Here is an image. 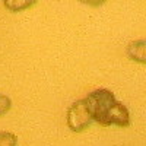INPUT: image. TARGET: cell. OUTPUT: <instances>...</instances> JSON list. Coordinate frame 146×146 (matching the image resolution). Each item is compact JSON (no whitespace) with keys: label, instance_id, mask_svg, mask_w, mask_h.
Returning <instances> with one entry per match:
<instances>
[{"label":"cell","instance_id":"obj_6","mask_svg":"<svg viewBox=\"0 0 146 146\" xmlns=\"http://www.w3.org/2000/svg\"><path fill=\"white\" fill-rule=\"evenodd\" d=\"M18 137L10 131H0V146H16Z\"/></svg>","mask_w":146,"mask_h":146},{"label":"cell","instance_id":"obj_5","mask_svg":"<svg viewBox=\"0 0 146 146\" xmlns=\"http://www.w3.org/2000/svg\"><path fill=\"white\" fill-rule=\"evenodd\" d=\"M38 0H3L5 7L10 12H22L32 7Z\"/></svg>","mask_w":146,"mask_h":146},{"label":"cell","instance_id":"obj_3","mask_svg":"<svg viewBox=\"0 0 146 146\" xmlns=\"http://www.w3.org/2000/svg\"><path fill=\"white\" fill-rule=\"evenodd\" d=\"M111 124L118 127H127L130 124V114L127 107L118 102L117 100L107 108L101 121V126H111Z\"/></svg>","mask_w":146,"mask_h":146},{"label":"cell","instance_id":"obj_8","mask_svg":"<svg viewBox=\"0 0 146 146\" xmlns=\"http://www.w3.org/2000/svg\"><path fill=\"white\" fill-rule=\"evenodd\" d=\"M80 3L83 5H88V6H92V7H98V6H102L107 0H79Z\"/></svg>","mask_w":146,"mask_h":146},{"label":"cell","instance_id":"obj_1","mask_svg":"<svg viewBox=\"0 0 146 146\" xmlns=\"http://www.w3.org/2000/svg\"><path fill=\"white\" fill-rule=\"evenodd\" d=\"M66 121H67L69 129L72 131H75V133L83 131L92 123V121H94L92 120V113L89 110L86 98H82V100L73 102L70 105V108L67 110Z\"/></svg>","mask_w":146,"mask_h":146},{"label":"cell","instance_id":"obj_7","mask_svg":"<svg viewBox=\"0 0 146 146\" xmlns=\"http://www.w3.org/2000/svg\"><path fill=\"white\" fill-rule=\"evenodd\" d=\"M10 107H12V101H10L9 96L0 95V117L5 115L9 110H10Z\"/></svg>","mask_w":146,"mask_h":146},{"label":"cell","instance_id":"obj_4","mask_svg":"<svg viewBox=\"0 0 146 146\" xmlns=\"http://www.w3.org/2000/svg\"><path fill=\"white\" fill-rule=\"evenodd\" d=\"M127 54L131 60L140 63V64H145L146 62V45H145V41L143 40H139V41H135L131 42L129 47H127Z\"/></svg>","mask_w":146,"mask_h":146},{"label":"cell","instance_id":"obj_2","mask_svg":"<svg viewBox=\"0 0 146 146\" xmlns=\"http://www.w3.org/2000/svg\"><path fill=\"white\" fill-rule=\"evenodd\" d=\"M86 101L92 113V120L101 124L107 108L115 101V96L108 89H96L86 96Z\"/></svg>","mask_w":146,"mask_h":146}]
</instances>
